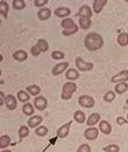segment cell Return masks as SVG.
<instances>
[{"instance_id":"14","label":"cell","mask_w":128,"mask_h":152,"mask_svg":"<svg viewBox=\"0 0 128 152\" xmlns=\"http://www.w3.org/2000/svg\"><path fill=\"white\" fill-rule=\"evenodd\" d=\"M106 2H107V0H94V1H93V11H94L97 14L100 13V12L103 11L104 6L106 5Z\"/></svg>"},{"instance_id":"25","label":"cell","mask_w":128,"mask_h":152,"mask_svg":"<svg viewBox=\"0 0 128 152\" xmlns=\"http://www.w3.org/2000/svg\"><path fill=\"white\" fill-rule=\"evenodd\" d=\"M22 111H23V114L27 115V116H32V115L34 114V107H33V104H30V103L27 102L26 104H23Z\"/></svg>"},{"instance_id":"3","label":"cell","mask_w":128,"mask_h":152,"mask_svg":"<svg viewBox=\"0 0 128 152\" xmlns=\"http://www.w3.org/2000/svg\"><path fill=\"white\" fill-rule=\"evenodd\" d=\"M78 103L82 105V107H84V108H88V109H90V108H93L94 107V99H93V97L89 95H82L79 98H78Z\"/></svg>"},{"instance_id":"41","label":"cell","mask_w":128,"mask_h":152,"mask_svg":"<svg viewBox=\"0 0 128 152\" xmlns=\"http://www.w3.org/2000/svg\"><path fill=\"white\" fill-rule=\"evenodd\" d=\"M116 123L120 124V125H124V124H126V123H128V122L125 119V118H122V117H118V118H116Z\"/></svg>"},{"instance_id":"24","label":"cell","mask_w":128,"mask_h":152,"mask_svg":"<svg viewBox=\"0 0 128 152\" xmlns=\"http://www.w3.org/2000/svg\"><path fill=\"white\" fill-rule=\"evenodd\" d=\"M36 46L38 47V49L41 50V53L47 52V50L49 49V45H48V42H47L46 40H43V39H40V40L37 41Z\"/></svg>"},{"instance_id":"32","label":"cell","mask_w":128,"mask_h":152,"mask_svg":"<svg viewBox=\"0 0 128 152\" xmlns=\"http://www.w3.org/2000/svg\"><path fill=\"white\" fill-rule=\"evenodd\" d=\"M78 32V26L74 25L72 28H69V29H63V35L64 37H70V35H73Z\"/></svg>"},{"instance_id":"31","label":"cell","mask_w":128,"mask_h":152,"mask_svg":"<svg viewBox=\"0 0 128 152\" xmlns=\"http://www.w3.org/2000/svg\"><path fill=\"white\" fill-rule=\"evenodd\" d=\"M40 87L38 86H35V84H32V86H28L27 87V91L30 94V95H38L40 94Z\"/></svg>"},{"instance_id":"1","label":"cell","mask_w":128,"mask_h":152,"mask_svg":"<svg viewBox=\"0 0 128 152\" xmlns=\"http://www.w3.org/2000/svg\"><path fill=\"white\" fill-rule=\"evenodd\" d=\"M84 46L89 49V50H98L104 46V39L101 35H99L98 33H90L85 37L84 40Z\"/></svg>"},{"instance_id":"37","label":"cell","mask_w":128,"mask_h":152,"mask_svg":"<svg viewBox=\"0 0 128 152\" xmlns=\"http://www.w3.org/2000/svg\"><path fill=\"white\" fill-rule=\"evenodd\" d=\"M51 57L55 58V60H61V58L64 57V53L63 52H59V50H55V52H53Z\"/></svg>"},{"instance_id":"35","label":"cell","mask_w":128,"mask_h":152,"mask_svg":"<svg viewBox=\"0 0 128 152\" xmlns=\"http://www.w3.org/2000/svg\"><path fill=\"white\" fill-rule=\"evenodd\" d=\"M114 98H115V94L113 91H108L104 95V101L105 102H112V101H114Z\"/></svg>"},{"instance_id":"36","label":"cell","mask_w":128,"mask_h":152,"mask_svg":"<svg viewBox=\"0 0 128 152\" xmlns=\"http://www.w3.org/2000/svg\"><path fill=\"white\" fill-rule=\"evenodd\" d=\"M103 150H104V151H111V152H119V151H120V148H119L118 145L113 144V145H108V146H105V148H104Z\"/></svg>"},{"instance_id":"11","label":"cell","mask_w":128,"mask_h":152,"mask_svg":"<svg viewBox=\"0 0 128 152\" xmlns=\"http://www.w3.org/2000/svg\"><path fill=\"white\" fill-rule=\"evenodd\" d=\"M37 17H38V19L42 20V21L48 20L51 17V11H50L49 8H47V7H43V8H41V10L38 11Z\"/></svg>"},{"instance_id":"23","label":"cell","mask_w":128,"mask_h":152,"mask_svg":"<svg viewBox=\"0 0 128 152\" xmlns=\"http://www.w3.org/2000/svg\"><path fill=\"white\" fill-rule=\"evenodd\" d=\"M65 76H67L68 80L74 81V80H77V78L79 77V73H78L76 69H72V68H71V69H68V72H67Z\"/></svg>"},{"instance_id":"2","label":"cell","mask_w":128,"mask_h":152,"mask_svg":"<svg viewBox=\"0 0 128 152\" xmlns=\"http://www.w3.org/2000/svg\"><path fill=\"white\" fill-rule=\"evenodd\" d=\"M77 90V86L73 82H68L63 86L62 89V98L63 99H70L72 97V94Z\"/></svg>"},{"instance_id":"39","label":"cell","mask_w":128,"mask_h":152,"mask_svg":"<svg viewBox=\"0 0 128 152\" xmlns=\"http://www.w3.org/2000/svg\"><path fill=\"white\" fill-rule=\"evenodd\" d=\"M30 53H32V55L33 56H38L40 55V53H41V50L38 49V47L37 46H34V47H32V49H30Z\"/></svg>"},{"instance_id":"15","label":"cell","mask_w":128,"mask_h":152,"mask_svg":"<svg viewBox=\"0 0 128 152\" xmlns=\"http://www.w3.org/2000/svg\"><path fill=\"white\" fill-rule=\"evenodd\" d=\"M99 129L100 131L105 134H110L112 132V126L110 125V123L107 121H100L99 123Z\"/></svg>"},{"instance_id":"4","label":"cell","mask_w":128,"mask_h":152,"mask_svg":"<svg viewBox=\"0 0 128 152\" xmlns=\"http://www.w3.org/2000/svg\"><path fill=\"white\" fill-rule=\"evenodd\" d=\"M74 63H76V67H77L80 72H88V70H91L92 68H93V64H92V63L85 62L82 57H79V56L76 57Z\"/></svg>"},{"instance_id":"42","label":"cell","mask_w":128,"mask_h":152,"mask_svg":"<svg viewBox=\"0 0 128 152\" xmlns=\"http://www.w3.org/2000/svg\"><path fill=\"white\" fill-rule=\"evenodd\" d=\"M5 98H6V96H5V94H4L2 91H0V105L5 104Z\"/></svg>"},{"instance_id":"18","label":"cell","mask_w":128,"mask_h":152,"mask_svg":"<svg viewBox=\"0 0 128 152\" xmlns=\"http://www.w3.org/2000/svg\"><path fill=\"white\" fill-rule=\"evenodd\" d=\"M99 121H100V114L94 113V114H92L91 116L89 117V119H88V125H89V126H93L94 124L99 123Z\"/></svg>"},{"instance_id":"9","label":"cell","mask_w":128,"mask_h":152,"mask_svg":"<svg viewBox=\"0 0 128 152\" xmlns=\"http://www.w3.org/2000/svg\"><path fill=\"white\" fill-rule=\"evenodd\" d=\"M5 105L7 107L8 110H14L17 109V99L13 95H7L5 98Z\"/></svg>"},{"instance_id":"20","label":"cell","mask_w":128,"mask_h":152,"mask_svg":"<svg viewBox=\"0 0 128 152\" xmlns=\"http://www.w3.org/2000/svg\"><path fill=\"white\" fill-rule=\"evenodd\" d=\"M91 18H85V17H82L79 19V26L83 28V29H89L91 27Z\"/></svg>"},{"instance_id":"19","label":"cell","mask_w":128,"mask_h":152,"mask_svg":"<svg viewBox=\"0 0 128 152\" xmlns=\"http://www.w3.org/2000/svg\"><path fill=\"white\" fill-rule=\"evenodd\" d=\"M13 57H14L17 61H19V62H22V61H26V60H27L28 55H27V53H26L25 50H17V52L13 54Z\"/></svg>"},{"instance_id":"27","label":"cell","mask_w":128,"mask_h":152,"mask_svg":"<svg viewBox=\"0 0 128 152\" xmlns=\"http://www.w3.org/2000/svg\"><path fill=\"white\" fill-rule=\"evenodd\" d=\"M18 98L20 102H23V103H26V102H28L29 101V98H30V95L27 93V91H25V90H20L18 93Z\"/></svg>"},{"instance_id":"43","label":"cell","mask_w":128,"mask_h":152,"mask_svg":"<svg viewBox=\"0 0 128 152\" xmlns=\"http://www.w3.org/2000/svg\"><path fill=\"white\" fill-rule=\"evenodd\" d=\"M126 1H127V2H128V0H126Z\"/></svg>"},{"instance_id":"7","label":"cell","mask_w":128,"mask_h":152,"mask_svg":"<svg viewBox=\"0 0 128 152\" xmlns=\"http://www.w3.org/2000/svg\"><path fill=\"white\" fill-rule=\"evenodd\" d=\"M98 129H95V128H89V129H86L85 130V132H84V136H85V138L88 139V140H95L97 138H98Z\"/></svg>"},{"instance_id":"12","label":"cell","mask_w":128,"mask_h":152,"mask_svg":"<svg viewBox=\"0 0 128 152\" xmlns=\"http://www.w3.org/2000/svg\"><path fill=\"white\" fill-rule=\"evenodd\" d=\"M92 15V11L91 8L88 6V5H84L79 8V12H78V17L82 18V17H85V18H91Z\"/></svg>"},{"instance_id":"6","label":"cell","mask_w":128,"mask_h":152,"mask_svg":"<svg viewBox=\"0 0 128 152\" xmlns=\"http://www.w3.org/2000/svg\"><path fill=\"white\" fill-rule=\"evenodd\" d=\"M71 124H72V122H68V123H65L64 125H62L58 130H57V137H59V138H65L69 132H70V126H71Z\"/></svg>"},{"instance_id":"38","label":"cell","mask_w":128,"mask_h":152,"mask_svg":"<svg viewBox=\"0 0 128 152\" xmlns=\"http://www.w3.org/2000/svg\"><path fill=\"white\" fill-rule=\"evenodd\" d=\"M91 151V148L89 144H83L78 148V152H90Z\"/></svg>"},{"instance_id":"30","label":"cell","mask_w":128,"mask_h":152,"mask_svg":"<svg viewBox=\"0 0 128 152\" xmlns=\"http://www.w3.org/2000/svg\"><path fill=\"white\" fill-rule=\"evenodd\" d=\"M28 134H29V128L28 126H26V125L20 126V129H19V137H20V139L26 138Z\"/></svg>"},{"instance_id":"16","label":"cell","mask_w":128,"mask_h":152,"mask_svg":"<svg viewBox=\"0 0 128 152\" xmlns=\"http://www.w3.org/2000/svg\"><path fill=\"white\" fill-rule=\"evenodd\" d=\"M41 123H42V117L41 116H33V117H30L28 119V126L29 128H34L35 129Z\"/></svg>"},{"instance_id":"22","label":"cell","mask_w":128,"mask_h":152,"mask_svg":"<svg viewBox=\"0 0 128 152\" xmlns=\"http://www.w3.org/2000/svg\"><path fill=\"white\" fill-rule=\"evenodd\" d=\"M73 118H74V121L77 122V123H84L85 122V119H86V117H85V114L83 113V111H80V110H77L74 114H73Z\"/></svg>"},{"instance_id":"13","label":"cell","mask_w":128,"mask_h":152,"mask_svg":"<svg viewBox=\"0 0 128 152\" xmlns=\"http://www.w3.org/2000/svg\"><path fill=\"white\" fill-rule=\"evenodd\" d=\"M70 14H71V11L68 7H58L55 10V15L59 17V18H64V17H68Z\"/></svg>"},{"instance_id":"21","label":"cell","mask_w":128,"mask_h":152,"mask_svg":"<svg viewBox=\"0 0 128 152\" xmlns=\"http://www.w3.org/2000/svg\"><path fill=\"white\" fill-rule=\"evenodd\" d=\"M11 144V137L7 134H4L0 137V149H6Z\"/></svg>"},{"instance_id":"8","label":"cell","mask_w":128,"mask_h":152,"mask_svg":"<svg viewBox=\"0 0 128 152\" xmlns=\"http://www.w3.org/2000/svg\"><path fill=\"white\" fill-rule=\"evenodd\" d=\"M128 81V70H122L119 74L114 75L112 77V82L113 83H119V82H126Z\"/></svg>"},{"instance_id":"33","label":"cell","mask_w":128,"mask_h":152,"mask_svg":"<svg viewBox=\"0 0 128 152\" xmlns=\"http://www.w3.org/2000/svg\"><path fill=\"white\" fill-rule=\"evenodd\" d=\"M12 6H13V8H15V10H23L25 7H26V4H25V1L23 0H13V4H12Z\"/></svg>"},{"instance_id":"34","label":"cell","mask_w":128,"mask_h":152,"mask_svg":"<svg viewBox=\"0 0 128 152\" xmlns=\"http://www.w3.org/2000/svg\"><path fill=\"white\" fill-rule=\"evenodd\" d=\"M35 134L36 136H40V137H44L48 134V128L46 126H38L35 129Z\"/></svg>"},{"instance_id":"28","label":"cell","mask_w":128,"mask_h":152,"mask_svg":"<svg viewBox=\"0 0 128 152\" xmlns=\"http://www.w3.org/2000/svg\"><path fill=\"white\" fill-rule=\"evenodd\" d=\"M76 23H74V21L72 19H64L62 20V22H61V26L64 28V29H69V28H72L73 26H74Z\"/></svg>"},{"instance_id":"17","label":"cell","mask_w":128,"mask_h":152,"mask_svg":"<svg viewBox=\"0 0 128 152\" xmlns=\"http://www.w3.org/2000/svg\"><path fill=\"white\" fill-rule=\"evenodd\" d=\"M127 90H128V84L126 82H119V83H116V86H115V93L116 94L121 95V94L126 93Z\"/></svg>"},{"instance_id":"26","label":"cell","mask_w":128,"mask_h":152,"mask_svg":"<svg viewBox=\"0 0 128 152\" xmlns=\"http://www.w3.org/2000/svg\"><path fill=\"white\" fill-rule=\"evenodd\" d=\"M118 43L120 45V46H128V34L127 33H121V34H119V37H118Z\"/></svg>"},{"instance_id":"29","label":"cell","mask_w":128,"mask_h":152,"mask_svg":"<svg viewBox=\"0 0 128 152\" xmlns=\"http://www.w3.org/2000/svg\"><path fill=\"white\" fill-rule=\"evenodd\" d=\"M0 13L2 14L4 18H7L8 14V4L5 1H0Z\"/></svg>"},{"instance_id":"44","label":"cell","mask_w":128,"mask_h":152,"mask_svg":"<svg viewBox=\"0 0 128 152\" xmlns=\"http://www.w3.org/2000/svg\"><path fill=\"white\" fill-rule=\"evenodd\" d=\"M127 118H128V115H127Z\"/></svg>"},{"instance_id":"5","label":"cell","mask_w":128,"mask_h":152,"mask_svg":"<svg viewBox=\"0 0 128 152\" xmlns=\"http://www.w3.org/2000/svg\"><path fill=\"white\" fill-rule=\"evenodd\" d=\"M34 104H35V108H36L37 110L42 111V110H44L48 107V101L43 96H37L36 98H35V101H34Z\"/></svg>"},{"instance_id":"10","label":"cell","mask_w":128,"mask_h":152,"mask_svg":"<svg viewBox=\"0 0 128 152\" xmlns=\"http://www.w3.org/2000/svg\"><path fill=\"white\" fill-rule=\"evenodd\" d=\"M68 67H69V63H68V62L58 63V64H56L55 67H54V69H53V74H54V76L59 75V74H62L63 72H65V70L68 69Z\"/></svg>"},{"instance_id":"40","label":"cell","mask_w":128,"mask_h":152,"mask_svg":"<svg viewBox=\"0 0 128 152\" xmlns=\"http://www.w3.org/2000/svg\"><path fill=\"white\" fill-rule=\"evenodd\" d=\"M48 4V0H35V6L36 7H42Z\"/></svg>"}]
</instances>
